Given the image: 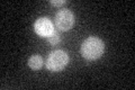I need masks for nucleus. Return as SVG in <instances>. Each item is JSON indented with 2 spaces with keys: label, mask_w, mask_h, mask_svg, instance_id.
I'll use <instances>...</instances> for the list:
<instances>
[{
  "label": "nucleus",
  "mask_w": 135,
  "mask_h": 90,
  "mask_svg": "<svg viewBox=\"0 0 135 90\" xmlns=\"http://www.w3.org/2000/svg\"><path fill=\"white\" fill-rule=\"evenodd\" d=\"M105 44L99 37L90 36L84 40L80 52L81 55L87 60H97L104 54Z\"/></svg>",
  "instance_id": "1"
},
{
  "label": "nucleus",
  "mask_w": 135,
  "mask_h": 90,
  "mask_svg": "<svg viewBox=\"0 0 135 90\" xmlns=\"http://www.w3.org/2000/svg\"><path fill=\"white\" fill-rule=\"evenodd\" d=\"M69 55L63 50H54L47 55L45 65L50 71L57 72L64 69L69 63Z\"/></svg>",
  "instance_id": "2"
},
{
  "label": "nucleus",
  "mask_w": 135,
  "mask_h": 90,
  "mask_svg": "<svg viewBox=\"0 0 135 90\" xmlns=\"http://www.w3.org/2000/svg\"><path fill=\"white\" fill-rule=\"evenodd\" d=\"M55 25L61 31H69L74 25V15L68 9H62L55 15Z\"/></svg>",
  "instance_id": "3"
},
{
  "label": "nucleus",
  "mask_w": 135,
  "mask_h": 90,
  "mask_svg": "<svg viewBox=\"0 0 135 90\" xmlns=\"http://www.w3.org/2000/svg\"><path fill=\"white\" fill-rule=\"evenodd\" d=\"M34 31L36 32L37 35H40L42 37H49L54 32L53 23L47 17L37 18L36 21L34 23Z\"/></svg>",
  "instance_id": "4"
},
{
  "label": "nucleus",
  "mask_w": 135,
  "mask_h": 90,
  "mask_svg": "<svg viewBox=\"0 0 135 90\" xmlns=\"http://www.w3.org/2000/svg\"><path fill=\"white\" fill-rule=\"evenodd\" d=\"M43 65V59L40 55H33L28 59V67L32 70H38Z\"/></svg>",
  "instance_id": "5"
},
{
  "label": "nucleus",
  "mask_w": 135,
  "mask_h": 90,
  "mask_svg": "<svg viewBox=\"0 0 135 90\" xmlns=\"http://www.w3.org/2000/svg\"><path fill=\"white\" fill-rule=\"evenodd\" d=\"M47 41L51 45H56L59 42H60V35L57 34V32L54 29V32L51 34V35L47 37Z\"/></svg>",
  "instance_id": "6"
},
{
  "label": "nucleus",
  "mask_w": 135,
  "mask_h": 90,
  "mask_svg": "<svg viewBox=\"0 0 135 90\" xmlns=\"http://www.w3.org/2000/svg\"><path fill=\"white\" fill-rule=\"evenodd\" d=\"M50 3H51V5H53V6H61V5H64V3H65V0H59V1L51 0Z\"/></svg>",
  "instance_id": "7"
}]
</instances>
